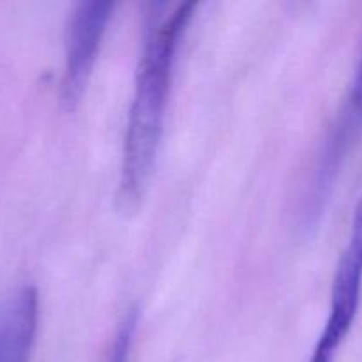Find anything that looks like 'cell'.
Returning <instances> with one entry per match:
<instances>
[{
    "mask_svg": "<svg viewBox=\"0 0 362 362\" xmlns=\"http://www.w3.org/2000/svg\"><path fill=\"white\" fill-rule=\"evenodd\" d=\"M194 4H180L170 16L152 20L147 28L133 101L127 117L117 204L134 212L144 200L154 173L168 105L177 46L193 16Z\"/></svg>",
    "mask_w": 362,
    "mask_h": 362,
    "instance_id": "obj_1",
    "label": "cell"
},
{
    "mask_svg": "<svg viewBox=\"0 0 362 362\" xmlns=\"http://www.w3.org/2000/svg\"><path fill=\"white\" fill-rule=\"evenodd\" d=\"M113 2L78 4L71 14L66 32V67H64V99L76 103L83 94L98 60L106 27L112 20Z\"/></svg>",
    "mask_w": 362,
    "mask_h": 362,
    "instance_id": "obj_2",
    "label": "cell"
},
{
    "mask_svg": "<svg viewBox=\"0 0 362 362\" xmlns=\"http://www.w3.org/2000/svg\"><path fill=\"white\" fill-rule=\"evenodd\" d=\"M362 262L345 250L336 267L327 324L317 346L334 352L349 336L361 304Z\"/></svg>",
    "mask_w": 362,
    "mask_h": 362,
    "instance_id": "obj_3",
    "label": "cell"
},
{
    "mask_svg": "<svg viewBox=\"0 0 362 362\" xmlns=\"http://www.w3.org/2000/svg\"><path fill=\"white\" fill-rule=\"evenodd\" d=\"M39 324V297L23 286L0 304V362H28Z\"/></svg>",
    "mask_w": 362,
    "mask_h": 362,
    "instance_id": "obj_4",
    "label": "cell"
},
{
    "mask_svg": "<svg viewBox=\"0 0 362 362\" xmlns=\"http://www.w3.org/2000/svg\"><path fill=\"white\" fill-rule=\"evenodd\" d=\"M350 113H354L356 119L362 120V49L357 64L356 74H354L352 87H350Z\"/></svg>",
    "mask_w": 362,
    "mask_h": 362,
    "instance_id": "obj_5",
    "label": "cell"
},
{
    "mask_svg": "<svg viewBox=\"0 0 362 362\" xmlns=\"http://www.w3.org/2000/svg\"><path fill=\"white\" fill-rule=\"evenodd\" d=\"M349 253H352L357 260L362 262V197L357 204L356 214L352 221V235H350V244L346 247Z\"/></svg>",
    "mask_w": 362,
    "mask_h": 362,
    "instance_id": "obj_6",
    "label": "cell"
},
{
    "mask_svg": "<svg viewBox=\"0 0 362 362\" xmlns=\"http://www.w3.org/2000/svg\"><path fill=\"white\" fill-rule=\"evenodd\" d=\"M334 352H329V350L320 349V346H315L313 356H311L310 362H334Z\"/></svg>",
    "mask_w": 362,
    "mask_h": 362,
    "instance_id": "obj_7",
    "label": "cell"
}]
</instances>
